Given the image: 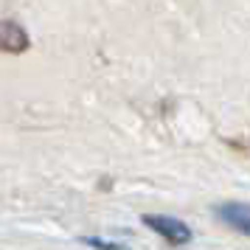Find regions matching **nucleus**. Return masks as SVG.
Returning <instances> with one entry per match:
<instances>
[{
    "instance_id": "obj_1",
    "label": "nucleus",
    "mask_w": 250,
    "mask_h": 250,
    "mask_svg": "<svg viewBox=\"0 0 250 250\" xmlns=\"http://www.w3.org/2000/svg\"><path fill=\"white\" fill-rule=\"evenodd\" d=\"M144 222H146L152 230H158L160 236H166L169 242H174V245H180V242H188V239H191V230L183 225V222L171 219V216H146Z\"/></svg>"
},
{
    "instance_id": "obj_2",
    "label": "nucleus",
    "mask_w": 250,
    "mask_h": 250,
    "mask_svg": "<svg viewBox=\"0 0 250 250\" xmlns=\"http://www.w3.org/2000/svg\"><path fill=\"white\" fill-rule=\"evenodd\" d=\"M28 45L25 42V31L14 23H0V48L3 51H23Z\"/></svg>"
},
{
    "instance_id": "obj_3",
    "label": "nucleus",
    "mask_w": 250,
    "mask_h": 250,
    "mask_svg": "<svg viewBox=\"0 0 250 250\" xmlns=\"http://www.w3.org/2000/svg\"><path fill=\"white\" fill-rule=\"evenodd\" d=\"M219 214L233 228H239L242 233L250 236V208H245V205H225V208H219Z\"/></svg>"
}]
</instances>
